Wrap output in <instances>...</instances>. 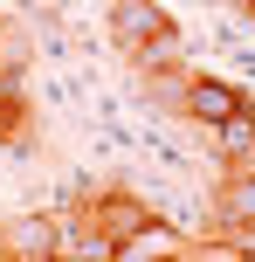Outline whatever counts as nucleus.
Returning a JSON list of instances; mask_svg holds the SVG:
<instances>
[{
  "label": "nucleus",
  "mask_w": 255,
  "mask_h": 262,
  "mask_svg": "<svg viewBox=\"0 0 255 262\" xmlns=\"http://www.w3.org/2000/svg\"><path fill=\"white\" fill-rule=\"evenodd\" d=\"M124 62H131V76H159V69H179V62H187V41H179V28L166 21L159 35H145Z\"/></svg>",
  "instance_id": "0eeeda50"
},
{
  "label": "nucleus",
  "mask_w": 255,
  "mask_h": 262,
  "mask_svg": "<svg viewBox=\"0 0 255 262\" xmlns=\"http://www.w3.org/2000/svg\"><path fill=\"white\" fill-rule=\"evenodd\" d=\"M152 214H145V200L138 193H124V186H104V193H90L83 200V228H97V235H110V242H124V235H138Z\"/></svg>",
  "instance_id": "f03ea898"
},
{
  "label": "nucleus",
  "mask_w": 255,
  "mask_h": 262,
  "mask_svg": "<svg viewBox=\"0 0 255 262\" xmlns=\"http://www.w3.org/2000/svg\"><path fill=\"white\" fill-rule=\"evenodd\" d=\"M214 159L221 166H255V104L235 111L228 124H214Z\"/></svg>",
  "instance_id": "6e6552de"
},
{
  "label": "nucleus",
  "mask_w": 255,
  "mask_h": 262,
  "mask_svg": "<svg viewBox=\"0 0 255 262\" xmlns=\"http://www.w3.org/2000/svg\"><path fill=\"white\" fill-rule=\"evenodd\" d=\"M118 255H124V262H145V255H179V228H166L159 214H152L138 235H124V242H118Z\"/></svg>",
  "instance_id": "1a4fd4ad"
},
{
  "label": "nucleus",
  "mask_w": 255,
  "mask_h": 262,
  "mask_svg": "<svg viewBox=\"0 0 255 262\" xmlns=\"http://www.w3.org/2000/svg\"><path fill=\"white\" fill-rule=\"evenodd\" d=\"M0 262H7V228H0Z\"/></svg>",
  "instance_id": "9b49d317"
},
{
  "label": "nucleus",
  "mask_w": 255,
  "mask_h": 262,
  "mask_svg": "<svg viewBox=\"0 0 255 262\" xmlns=\"http://www.w3.org/2000/svg\"><path fill=\"white\" fill-rule=\"evenodd\" d=\"M7 228V262H55L62 255V221L55 214H14Z\"/></svg>",
  "instance_id": "20e7f679"
},
{
  "label": "nucleus",
  "mask_w": 255,
  "mask_h": 262,
  "mask_svg": "<svg viewBox=\"0 0 255 262\" xmlns=\"http://www.w3.org/2000/svg\"><path fill=\"white\" fill-rule=\"evenodd\" d=\"M7 62H14V55H7V49H0V69H7Z\"/></svg>",
  "instance_id": "f8f14e48"
},
{
  "label": "nucleus",
  "mask_w": 255,
  "mask_h": 262,
  "mask_svg": "<svg viewBox=\"0 0 255 262\" xmlns=\"http://www.w3.org/2000/svg\"><path fill=\"white\" fill-rule=\"evenodd\" d=\"M214 221H255V166H221Z\"/></svg>",
  "instance_id": "423d86ee"
},
{
  "label": "nucleus",
  "mask_w": 255,
  "mask_h": 262,
  "mask_svg": "<svg viewBox=\"0 0 255 262\" xmlns=\"http://www.w3.org/2000/svg\"><path fill=\"white\" fill-rule=\"evenodd\" d=\"M235 111H248V97L235 90L228 76H193L187 69V104H179V118H193L200 131H214V124H228Z\"/></svg>",
  "instance_id": "f257e3e1"
},
{
  "label": "nucleus",
  "mask_w": 255,
  "mask_h": 262,
  "mask_svg": "<svg viewBox=\"0 0 255 262\" xmlns=\"http://www.w3.org/2000/svg\"><path fill=\"white\" fill-rule=\"evenodd\" d=\"M35 138H41V118H35V104L21 90V62H7L0 69V145L7 152H28Z\"/></svg>",
  "instance_id": "7ed1b4c3"
},
{
  "label": "nucleus",
  "mask_w": 255,
  "mask_h": 262,
  "mask_svg": "<svg viewBox=\"0 0 255 262\" xmlns=\"http://www.w3.org/2000/svg\"><path fill=\"white\" fill-rule=\"evenodd\" d=\"M214 7H235V14H248V0H214Z\"/></svg>",
  "instance_id": "9d476101"
},
{
  "label": "nucleus",
  "mask_w": 255,
  "mask_h": 262,
  "mask_svg": "<svg viewBox=\"0 0 255 262\" xmlns=\"http://www.w3.org/2000/svg\"><path fill=\"white\" fill-rule=\"evenodd\" d=\"M173 21V14L159 7V0H110V49L118 55H131L145 35H159V28Z\"/></svg>",
  "instance_id": "39448f33"
}]
</instances>
